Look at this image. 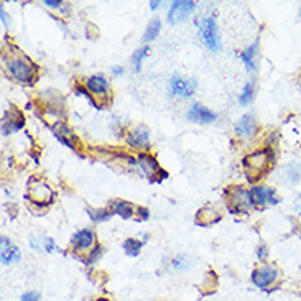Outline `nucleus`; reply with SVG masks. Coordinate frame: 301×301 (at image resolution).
Wrapping results in <instances>:
<instances>
[{
	"mask_svg": "<svg viewBox=\"0 0 301 301\" xmlns=\"http://www.w3.org/2000/svg\"><path fill=\"white\" fill-rule=\"evenodd\" d=\"M271 163H273V153L270 148L257 150L244 158V168L247 175H250V178L255 180L260 178V175H263L270 168Z\"/></svg>",
	"mask_w": 301,
	"mask_h": 301,
	"instance_id": "nucleus-1",
	"label": "nucleus"
},
{
	"mask_svg": "<svg viewBox=\"0 0 301 301\" xmlns=\"http://www.w3.org/2000/svg\"><path fill=\"white\" fill-rule=\"evenodd\" d=\"M5 66L10 76H14L17 81L23 82V84H32L35 81V73H37V68L33 66V63H30L25 56H10L7 61H5Z\"/></svg>",
	"mask_w": 301,
	"mask_h": 301,
	"instance_id": "nucleus-2",
	"label": "nucleus"
},
{
	"mask_svg": "<svg viewBox=\"0 0 301 301\" xmlns=\"http://www.w3.org/2000/svg\"><path fill=\"white\" fill-rule=\"evenodd\" d=\"M199 35L211 51H217L221 48V37H219V30H217V23L214 17L203 19V22L199 23Z\"/></svg>",
	"mask_w": 301,
	"mask_h": 301,
	"instance_id": "nucleus-3",
	"label": "nucleus"
},
{
	"mask_svg": "<svg viewBox=\"0 0 301 301\" xmlns=\"http://www.w3.org/2000/svg\"><path fill=\"white\" fill-rule=\"evenodd\" d=\"M231 212L234 214H242L249 208H252V198H250V190H244V188H234L231 191Z\"/></svg>",
	"mask_w": 301,
	"mask_h": 301,
	"instance_id": "nucleus-4",
	"label": "nucleus"
},
{
	"mask_svg": "<svg viewBox=\"0 0 301 301\" xmlns=\"http://www.w3.org/2000/svg\"><path fill=\"white\" fill-rule=\"evenodd\" d=\"M194 7H196V4L191 2V0H175L168 12V22L170 23L185 22L193 14Z\"/></svg>",
	"mask_w": 301,
	"mask_h": 301,
	"instance_id": "nucleus-5",
	"label": "nucleus"
},
{
	"mask_svg": "<svg viewBox=\"0 0 301 301\" xmlns=\"http://www.w3.org/2000/svg\"><path fill=\"white\" fill-rule=\"evenodd\" d=\"M276 278H278V270L273 265H263V267L252 271V283L262 288V290L268 288L271 283H275Z\"/></svg>",
	"mask_w": 301,
	"mask_h": 301,
	"instance_id": "nucleus-6",
	"label": "nucleus"
},
{
	"mask_svg": "<svg viewBox=\"0 0 301 301\" xmlns=\"http://www.w3.org/2000/svg\"><path fill=\"white\" fill-rule=\"evenodd\" d=\"M127 143L133 146V148H138V150H148L150 146V132L148 128L145 125H138L132 128L130 132L127 133Z\"/></svg>",
	"mask_w": 301,
	"mask_h": 301,
	"instance_id": "nucleus-7",
	"label": "nucleus"
},
{
	"mask_svg": "<svg viewBox=\"0 0 301 301\" xmlns=\"http://www.w3.org/2000/svg\"><path fill=\"white\" fill-rule=\"evenodd\" d=\"M96 234L91 229H81V231L76 232L73 237H71V247H73L74 250L78 252H82V250H87L91 249V247L96 244Z\"/></svg>",
	"mask_w": 301,
	"mask_h": 301,
	"instance_id": "nucleus-8",
	"label": "nucleus"
},
{
	"mask_svg": "<svg viewBox=\"0 0 301 301\" xmlns=\"http://www.w3.org/2000/svg\"><path fill=\"white\" fill-rule=\"evenodd\" d=\"M250 198L253 206H265V204H278V198H276L275 190L267 186H253L250 190Z\"/></svg>",
	"mask_w": 301,
	"mask_h": 301,
	"instance_id": "nucleus-9",
	"label": "nucleus"
},
{
	"mask_svg": "<svg viewBox=\"0 0 301 301\" xmlns=\"http://www.w3.org/2000/svg\"><path fill=\"white\" fill-rule=\"evenodd\" d=\"M86 89L89 91L92 96H96L99 99H107L109 96V82L104 76L100 74H94L89 76L86 79Z\"/></svg>",
	"mask_w": 301,
	"mask_h": 301,
	"instance_id": "nucleus-10",
	"label": "nucleus"
},
{
	"mask_svg": "<svg viewBox=\"0 0 301 301\" xmlns=\"http://www.w3.org/2000/svg\"><path fill=\"white\" fill-rule=\"evenodd\" d=\"M30 198L35 204H40V206H45V204H50L53 201V191L50 190L48 185L41 181H33V185L30 186Z\"/></svg>",
	"mask_w": 301,
	"mask_h": 301,
	"instance_id": "nucleus-11",
	"label": "nucleus"
},
{
	"mask_svg": "<svg viewBox=\"0 0 301 301\" xmlns=\"http://www.w3.org/2000/svg\"><path fill=\"white\" fill-rule=\"evenodd\" d=\"M23 115L20 114L19 110H7L4 115V120H2V135L7 137V135L14 133V132H19L20 128L23 127Z\"/></svg>",
	"mask_w": 301,
	"mask_h": 301,
	"instance_id": "nucleus-12",
	"label": "nucleus"
},
{
	"mask_svg": "<svg viewBox=\"0 0 301 301\" xmlns=\"http://www.w3.org/2000/svg\"><path fill=\"white\" fill-rule=\"evenodd\" d=\"M188 120H191L194 123H211L217 119V114H214L212 110L201 104H193L191 109L188 110Z\"/></svg>",
	"mask_w": 301,
	"mask_h": 301,
	"instance_id": "nucleus-13",
	"label": "nucleus"
},
{
	"mask_svg": "<svg viewBox=\"0 0 301 301\" xmlns=\"http://www.w3.org/2000/svg\"><path fill=\"white\" fill-rule=\"evenodd\" d=\"M194 87H196V84H194L193 81H188L185 78H181V76H173L170 81V89H171V94H173V96L190 97V96H193Z\"/></svg>",
	"mask_w": 301,
	"mask_h": 301,
	"instance_id": "nucleus-14",
	"label": "nucleus"
},
{
	"mask_svg": "<svg viewBox=\"0 0 301 301\" xmlns=\"http://www.w3.org/2000/svg\"><path fill=\"white\" fill-rule=\"evenodd\" d=\"M137 158H138L140 168L143 170V173L148 176V178H153V176L157 175H163L165 178H167V171H163L160 168V165H158V162L152 155H148V153H138Z\"/></svg>",
	"mask_w": 301,
	"mask_h": 301,
	"instance_id": "nucleus-15",
	"label": "nucleus"
},
{
	"mask_svg": "<svg viewBox=\"0 0 301 301\" xmlns=\"http://www.w3.org/2000/svg\"><path fill=\"white\" fill-rule=\"evenodd\" d=\"M257 130V123L253 119L252 114H245L242 115L240 119L235 123V133L239 135L240 138H250Z\"/></svg>",
	"mask_w": 301,
	"mask_h": 301,
	"instance_id": "nucleus-16",
	"label": "nucleus"
},
{
	"mask_svg": "<svg viewBox=\"0 0 301 301\" xmlns=\"http://www.w3.org/2000/svg\"><path fill=\"white\" fill-rule=\"evenodd\" d=\"M56 123H58V125L53 127L56 138L60 141H63L64 145L71 146V148H76V141H78V138H76V135L71 132V128L64 122H56Z\"/></svg>",
	"mask_w": 301,
	"mask_h": 301,
	"instance_id": "nucleus-17",
	"label": "nucleus"
},
{
	"mask_svg": "<svg viewBox=\"0 0 301 301\" xmlns=\"http://www.w3.org/2000/svg\"><path fill=\"white\" fill-rule=\"evenodd\" d=\"M0 255H2V263L4 265H10L17 260H20L19 247L12 245L7 237H2V252H0Z\"/></svg>",
	"mask_w": 301,
	"mask_h": 301,
	"instance_id": "nucleus-18",
	"label": "nucleus"
},
{
	"mask_svg": "<svg viewBox=\"0 0 301 301\" xmlns=\"http://www.w3.org/2000/svg\"><path fill=\"white\" fill-rule=\"evenodd\" d=\"M30 247L38 252H46V253H51V252H56L58 247L55 244V240L50 239V237H45V235H35V237L30 239Z\"/></svg>",
	"mask_w": 301,
	"mask_h": 301,
	"instance_id": "nucleus-19",
	"label": "nucleus"
},
{
	"mask_svg": "<svg viewBox=\"0 0 301 301\" xmlns=\"http://www.w3.org/2000/svg\"><path fill=\"white\" fill-rule=\"evenodd\" d=\"M110 211L114 212V214L120 216L122 219H130L133 216V206L128 203V201H123V199L110 201Z\"/></svg>",
	"mask_w": 301,
	"mask_h": 301,
	"instance_id": "nucleus-20",
	"label": "nucleus"
},
{
	"mask_svg": "<svg viewBox=\"0 0 301 301\" xmlns=\"http://www.w3.org/2000/svg\"><path fill=\"white\" fill-rule=\"evenodd\" d=\"M219 219H221V217H219V214H217L216 211H212L211 208H203L198 212L196 222L199 224V226H203V227H209V226H212V224H216Z\"/></svg>",
	"mask_w": 301,
	"mask_h": 301,
	"instance_id": "nucleus-21",
	"label": "nucleus"
},
{
	"mask_svg": "<svg viewBox=\"0 0 301 301\" xmlns=\"http://www.w3.org/2000/svg\"><path fill=\"white\" fill-rule=\"evenodd\" d=\"M255 56H257V43L250 45L249 48L240 53V58L249 71H255Z\"/></svg>",
	"mask_w": 301,
	"mask_h": 301,
	"instance_id": "nucleus-22",
	"label": "nucleus"
},
{
	"mask_svg": "<svg viewBox=\"0 0 301 301\" xmlns=\"http://www.w3.org/2000/svg\"><path fill=\"white\" fill-rule=\"evenodd\" d=\"M160 30H162V22L158 20V19L152 20V22L148 23V27H146L145 35H143V41H145V43H148V41L155 40V38L158 37V35H160Z\"/></svg>",
	"mask_w": 301,
	"mask_h": 301,
	"instance_id": "nucleus-23",
	"label": "nucleus"
},
{
	"mask_svg": "<svg viewBox=\"0 0 301 301\" xmlns=\"http://www.w3.org/2000/svg\"><path fill=\"white\" fill-rule=\"evenodd\" d=\"M141 245H143V242L138 239H127L123 242V250H125L128 257H137L140 253Z\"/></svg>",
	"mask_w": 301,
	"mask_h": 301,
	"instance_id": "nucleus-24",
	"label": "nucleus"
},
{
	"mask_svg": "<svg viewBox=\"0 0 301 301\" xmlns=\"http://www.w3.org/2000/svg\"><path fill=\"white\" fill-rule=\"evenodd\" d=\"M89 217L94 221V222H104V221H109L112 217V212L110 209H97V211H92V209H86Z\"/></svg>",
	"mask_w": 301,
	"mask_h": 301,
	"instance_id": "nucleus-25",
	"label": "nucleus"
},
{
	"mask_svg": "<svg viewBox=\"0 0 301 301\" xmlns=\"http://www.w3.org/2000/svg\"><path fill=\"white\" fill-rule=\"evenodd\" d=\"M148 51H150L148 46H141V48H138L137 51L133 53L132 63H133V69H135V73H138V71L141 69V63H143L145 56L148 55Z\"/></svg>",
	"mask_w": 301,
	"mask_h": 301,
	"instance_id": "nucleus-26",
	"label": "nucleus"
},
{
	"mask_svg": "<svg viewBox=\"0 0 301 301\" xmlns=\"http://www.w3.org/2000/svg\"><path fill=\"white\" fill-rule=\"evenodd\" d=\"M253 96H255V89H253V84L252 82H247V84L244 86V89H242L240 92V97H239V102L242 105H247L252 102Z\"/></svg>",
	"mask_w": 301,
	"mask_h": 301,
	"instance_id": "nucleus-27",
	"label": "nucleus"
},
{
	"mask_svg": "<svg viewBox=\"0 0 301 301\" xmlns=\"http://www.w3.org/2000/svg\"><path fill=\"white\" fill-rule=\"evenodd\" d=\"M190 265H191V260L188 255H178L173 260L175 270H186V268H190Z\"/></svg>",
	"mask_w": 301,
	"mask_h": 301,
	"instance_id": "nucleus-28",
	"label": "nucleus"
},
{
	"mask_svg": "<svg viewBox=\"0 0 301 301\" xmlns=\"http://www.w3.org/2000/svg\"><path fill=\"white\" fill-rule=\"evenodd\" d=\"M100 253H102V247L100 245H97V247H94V250L89 253V257L86 258V262L89 263V265H92V263H96L99 258H100Z\"/></svg>",
	"mask_w": 301,
	"mask_h": 301,
	"instance_id": "nucleus-29",
	"label": "nucleus"
},
{
	"mask_svg": "<svg viewBox=\"0 0 301 301\" xmlns=\"http://www.w3.org/2000/svg\"><path fill=\"white\" fill-rule=\"evenodd\" d=\"M20 301H40V294L37 291H28L25 294H22Z\"/></svg>",
	"mask_w": 301,
	"mask_h": 301,
	"instance_id": "nucleus-30",
	"label": "nucleus"
},
{
	"mask_svg": "<svg viewBox=\"0 0 301 301\" xmlns=\"http://www.w3.org/2000/svg\"><path fill=\"white\" fill-rule=\"evenodd\" d=\"M257 255H258V258H260V260H265V258L268 257V247L267 245H258L257 247Z\"/></svg>",
	"mask_w": 301,
	"mask_h": 301,
	"instance_id": "nucleus-31",
	"label": "nucleus"
},
{
	"mask_svg": "<svg viewBox=\"0 0 301 301\" xmlns=\"http://www.w3.org/2000/svg\"><path fill=\"white\" fill-rule=\"evenodd\" d=\"M43 4L46 5V7H50V9H60L63 5V2H60V0H58V2H56V0H45Z\"/></svg>",
	"mask_w": 301,
	"mask_h": 301,
	"instance_id": "nucleus-32",
	"label": "nucleus"
},
{
	"mask_svg": "<svg viewBox=\"0 0 301 301\" xmlns=\"http://www.w3.org/2000/svg\"><path fill=\"white\" fill-rule=\"evenodd\" d=\"M137 214H140V217H141V219H148V216H150V211L146 209V208H137Z\"/></svg>",
	"mask_w": 301,
	"mask_h": 301,
	"instance_id": "nucleus-33",
	"label": "nucleus"
},
{
	"mask_svg": "<svg viewBox=\"0 0 301 301\" xmlns=\"http://www.w3.org/2000/svg\"><path fill=\"white\" fill-rule=\"evenodd\" d=\"M0 15H2V22H4V25H7V23H9V19H7V14H5L4 7H0Z\"/></svg>",
	"mask_w": 301,
	"mask_h": 301,
	"instance_id": "nucleus-34",
	"label": "nucleus"
},
{
	"mask_svg": "<svg viewBox=\"0 0 301 301\" xmlns=\"http://www.w3.org/2000/svg\"><path fill=\"white\" fill-rule=\"evenodd\" d=\"M158 5H162V2H158V0H152V2H150V9L152 10H157Z\"/></svg>",
	"mask_w": 301,
	"mask_h": 301,
	"instance_id": "nucleus-35",
	"label": "nucleus"
},
{
	"mask_svg": "<svg viewBox=\"0 0 301 301\" xmlns=\"http://www.w3.org/2000/svg\"><path fill=\"white\" fill-rule=\"evenodd\" d=\"M112 73L119 76V74H122V73H123V69H122L120 66H114V68H112Z\"/></svg>",
	"mask_w": 301,
	"mask_h": 301,
	"instance_id": "nucleus-36",
	"label": "nucleus"
},
{
	"mask_svg": "<svg viewBox=\"0 0 301 301\" xmlns=\"http://www.w3.org/2000/svg\"><path fill=\"white\" fill-rule=\"evenodd\" d=\"M97 301H107V299H97Z\"/></svg>",
	"mask_w": 301,
	"mask_h": 301,
	"instance_id": "nucleus-37",
	"label": "nucleus"
}]
</instances>
